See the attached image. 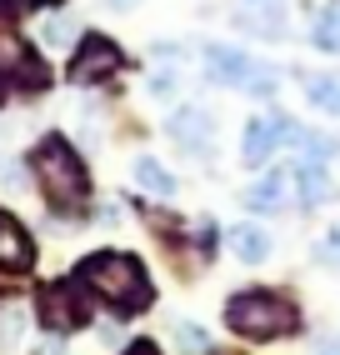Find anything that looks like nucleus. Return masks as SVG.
<instances>
[{
    "instance_id": "nucleus-2",
    "label": "nucleus",
    "mask_w": 340,
    "mask_h": 355,
    "mask_svg": "<svg viewBox=\"0 0 340 355\" xmlns=\"http://www.w3.org/2000/svg\"><path fill=\"white\" fill-rule=\"evenodd\" d=\"M35 180H40V191L51 196L56 210H80L90 200V175H85V165L80 155L65 146L60 135H45L40 146H35Z\"/></svg>"
},
{
    "instance_id": "nucleus-21",
    "label": "nucleus",
    "mask_w": 340,
    "mask_h": 355,
    "mask_svg": "<svg viewBox=\"0 0 340 355\" xmlns=\"http://www.w3.org/2000/svg\"><path fill=\"white\" fill-rule=\"evenodd\" d=\"M315 355H340V340H335V336H330V340H325V345H321V350H315Z\"/></svg>"
},
{
    "instance_id": "nucleus-1",
    "label": "nucleus",
    "mask_w": 340,
    "mask_h": 355,
    "mask_svg": "<svg viewBox=\"0 0 340 355\" xmlns=\"http://www.w3.org/2000/svg\"><path fill=\"white\" fill-rule=\"evenodd\" d=\"M76 275L90 286L95 300L110 305V311H120V315H130V311H140V305H151V295H155V291H151V275H145V266H140L135 255H126V250L85 255Z\"/></svg>"
},
{
    "instance_id": "nucleus-12",
    "label": "nucleus",
    "mask_w": 340,
    "mask_h": 355,
    "mask_svg": "<svg viewBox=\"0 0 340 355\" xmlns=\"http://www.w3.org/2000/svg\"><path fill=\"white\" fill-rule=\"evenodd\" d=\"M290 175H296V196H300V205H321V200L330 196V175H325L315 160H300Z\"/></svg>"
},
{
    "instance_id": "nucleus-6",
    "label": "nucleus",
    "mask_w": 340,
    "mask_h": 355,
    "mask_svg": "<svg viewBox=\"0 0 340 355\" xmlns=\"http://www.w3.org/2000/svg\"><path fill=\"white\" fill-rule=\"evenodd\" d=\"M120 65H126V55H120L115 40H105V35H85V40L76 45V55H70V80H76V85H101V80L115 76Z\"/></svg>"
},
{
    "instance_id": "nucleus-11",
    "label": "nucleus",
    "mask_w": 340,
    "mask_h": 355,
    "mask_svg": "<svg viewBox=\"0 0 340 355\" xmlns=\"http://www.w3.org/2000/svg\"><path fill=\"white\" fill-rule=\"evenodd\" d=\"M170 135L201 155V150L210 146V110H201V105H180L176 115H170Z\"/></svg>"
},
{
    "instance_id": "nucleus-17",
    "label": "nucleus",
    "mask_w": 340,
    "mask_h": 355,
    "mask_svg": "<svg viewBox=\"0 0 340 355\" xmlns=\"http://www.w3.org/2000/svg\"><path fill=\"white\" fill-rule=\"evenodd\" d=\"M170 340H176L180 355H205V350H210V336H205L201 325H185V320H180V325H170Z\"/></svg>"
},
{
    "instance_id": "nucleus-14",
    "label": "nucleus",
    "mask_w": 340,
    "mask_h": 355,
    "mask_svg": "<svg viewBox=\"0 0 340 355\" xmlns=\"http://www.w3.org/2000/svg\"><path fill=\"white\" fill-rule=\"evenodd\" d=\"M135 180H140L151 196H176V175H170L155 155H140V160H135Z\"/></svg>"
},
{
    "instance_id": "nucleus-20",
    "label": "nucleus",
    "mask_w": 340,
    "mask_h": 355,
    "mask_svg": "<svg viewBox=\"0 0 340 355\" xmlns=\"http://www.w3.org/2000/svg\"><path fill=\"white\" fill-rule=\"evenodd\" d=\"M126 355H160V350H155V345H151V340H135V345H130V350H126Z\"/></svg>"
},
{
    "instance_id": "nucleus-7",
    "label": "nucleus",
    "mask_w": 340,
    "mask_h": 355,
    "mask_svg": "<svg viewBox=\"0 0 340 355\" xmlns=\"http://www.w3.org/2000/svg\"><path fill=\"white\" fill-rule=\"evenodd\" d=\"M296 121H285V115H260V121L246 125V140H240V155H246V165H260L271 160L285 140H296Z\"/></svg>"
},
{
    "instance_id": "nucleus-18",
    "label": "nucleus",
    "mask_w": 340,
    "mask_h": 355,
    "mask_svg": "<svg viewBox=\"0 0 340 355\" xmlns=\"http://www.w3.org/2000/svg\"><path fill=\"white\" fill-rule=\"evenodd\" d=\"M45 40L65 45V40H70V20H51V26H45Z\"/></svg>"
},
{
    "instance_id": "nucleus-5",
    "label": "nucleus",
    "mask_w": 340,
    "mask_h": 355,
    "mask_svg": "<svg viewBox=\"0 0 340 355\" xmlns=\"http://www.w3.org/2000/svg\"><path fill=\"white\" fill-rule=\"evenodd\" d=\"M265 65H255L246 51H235V45H210L205 51V76L215 85H230V90H260V96H271V76H260Z\"/></svg>"
},
{
    "instance_id": "nucleus-16",
    "label": "nucleus",
    "mask_w": 340,
    "mask_h": 355,
    "mask_svg": "<svg viewBox=\"0 0 340 355\" xmlns=\"http://www.w3.org/2000/svg\"><path fill=\"white\" fill-rule=\"evenodd\" d=\"M305 90H310L315 110H325V115H340V76H315Z\"/></svg>"
},
{
    "instance_id": "nucleus-22",
    "label": "nucleus",
    "mask_w": 340,
    "mask_h": 355,
    "mask_svg": "<svg viewBox=\"0 0 340 355\" xmlns=\"http://www.w3.org/2000/svg\"><path fill=\"white\" fill-rule=\"evenodd\" d=\"M0 6H26V0H0Z\"/></svg>"
},
{
    "instance_id": "nucleus-10",
    "label": "nucleus",
    "mask_w": 340,
    "mask_h": 355,
    "mask_svg": "<svg viewBox=\"0 0 340 355\" xmlns=\"http://www.w3.org/2000/svg\"><path fill=\"white\" fill-rule=\"evenodd\" d=\"M290 185H296V175L290 171H271L265 180H255L246 191V205L260 210V216H271V210H285L290 205Z\"/></svg>"
},
{
    "instance_id": "nucleus-15",
    "label": "nucleus",
    "mask_w": 340,
    "mask_h": 355,
    "mask_svg": "<svg viewBox=\"0 0 340 355\" xmlns=\"http://www.w3.org/2000/svg\"><path fill=\"white\" fill-rule=\"evenodd\" d=\"M235 255L255 266V260H265V255H271V235H265V230H255V225H240V230H235Z\"/></svg>"
},
{
    "instance_id": "nucleus-13",
    "label": "nucleus",
    "mask_w": 340,
    "mask_h": 355,
    "mask_svg": "<svg viewBox=\"0 0 340 355\" xmlns=\"http://www.w3.org/2000/svg\"><path fill=\"white\" fill-rule=\"evenodd\" d=\"M310 40H315V51H325V55H340V0H330V6L315 15V26H310Z\"/></svg>"
},
{
    "instance_id": "nucleus-3",
    "label": "nucleus",
    "mask_w": 340,
    "mask_h": 355,
    "mask_svg": "<svg viewBox=\"0 0 340 355\" xmlns=\"http://www.w3.org/2000/svg\"><path fill=\"white\" fill-rule=\"evenodd\" d=\"M226 325L235 336H246V340H280V336H290V330L300 325V315H296L290 300H280L271 291H240L226 305Z\"/></svg>"
},
{
    "instance_id": "nucleus-19",
    "label": "nucleus",
    "mask_w": 340,
    "mask_h": 355,
    "mask_svg": "<svg viewBox=\"0 0 340 355\" xmlns=\"http://www.w3.org/2000/svg\"><path fill=\"white\" fill-rule=\"evenodd\" d=\"M321 260H325V266H340V230H335L330 241L321 245Z\"/></svg>"
},
{
    "instance_id": "nucleus-8",
    "label": "nucleus",
    "mask_w": 340,
    "mask_h": 355,
    "mask_svg": "<svg viewBox=\"0 0 340 355\" xmlns=\"http://www.w3.org/2000/svg\"><path fill=\"white\" fill-rule=\"evenodd\" d=\"M0 80H10V85H26V90H35V85H45V65L35 60V51L20 35H10V31H0Z\"/></svg>"
},
{
    "instance_id": "nucleus-4",
    "label": "nucleus",
    "mask_w": 340,
    "mask_h": 355,
    "mask_svg": "<svg viewBox=\"0 0 340 355\" xmlns=\"http://www.w3.org/2000/svg\"><path fill=\"white\" fill-rule=\"evenodd\" d=\"M90 311H95V295L80 275L40 291V320L51 330H80V325H90Z\"/></svg>"
},
{
    "instance_id": "nucleus-23",
    "label": "nucleus",
    "mask_w": 340,
    "mask_h": 355,
    "mask_svg": "<svg viewBox=\"0 0 340 355\" xmlns=\"http://www.w3.org/2000/svg\"><path fill=\"white\" fill-rule=\"evenodd\" d=\"M110 6H130V0H110Z\"/></svg>"
},
{
    "instance_id": "nucleus-9",
    "label": "nucleus",
    "mask_w": 340,
    "mask_h": 355,
    "mask_svg": "<svg viewBox=\"0 0 340 355\" xmlns=\"http://www.w3.org/2000/svg\"><path fill=\"white\" fill-rule=\"evenodd\" d=\"M31 260H35V245H31L26 225L0 216V270H31Z\"/></svg>"
}]
</instances>
